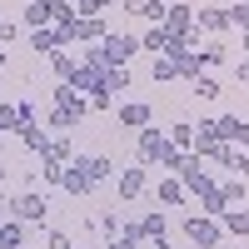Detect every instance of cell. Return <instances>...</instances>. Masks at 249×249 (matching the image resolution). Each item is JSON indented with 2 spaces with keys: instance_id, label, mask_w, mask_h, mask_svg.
<instances>
[{
  "instance_id": "obj_12",
  "label": "cell",
  "mask_w": 249,
  "mask_h": 249,
  "mask_svg": "<svg viewBox=\"0 0 249 249\" xmlns=\"http://www.w3.org/2000/svg\"><path fill=\"white\" fill-rule=\"evenodd\" d=\"M50 20H55V0H30L25 5V25L30 30H45Z\"/></svg>"
},
{
  "instance_id": "obj_18",
  "label": "cell",
  "mask_w": 249,
  "mask_h": 249,
  "mask_svg": "<svg viewBox=\"0 0 249 249\" xmlns=\"http://www.w3.org/2000/svg\"><path fill=\"white\" fill-rule=\"evenodd\" d=\"M214 195H219V214H224V210H230V204H239V199H244V179L234 175V179L214 184Z\"/></svg>"
},
{
  "instance_id": "obj_3",
  "label": "cell",
  "mask_w": 249,
  "mask_h": 249,
  "mask_svg": "<svg viewBox=\"0 0 249 249\" xmlns=\"http://www.w3.org/2000/svg\"><path fill=\"white\" fill-rule=\"evenodd\" d=\"M135 50H140V40H135V35H124V30H110L105 40H100V60H105V70L130 65V60H135Z\"/></svg>"
},
{
  "instance_id": "obj_22",
  "label": "cell",
  "mask_w": 249,
  "mask_h": 249,
  "mask_svg": "<svg viewBox=\"0 0 249 249\" xmlns=\"http://www.w3.org/2000/svg\"><path fill=\"white\" fill-rule=\"evenodd\" d=\"M0 249H25V224H20V219L0 224Z\"/></svg>"
},
{
  "instance_id": "obj_35",
  "label": "cell",
  "mask_w": 249,
  "mask_h": 249,
  "mask_svg": "<svg viewBox=\"0 0 249 249\" xmlns=\"http://www.w3.org/2000/svg\"><path fill=\"white\" fill-rule=\"evenodd\" d=\"M230 170H234L239 179H249V155H239V150H234V160H230Z\"/></svg>"
},
{
  "instance_id": "obj_11",
  "label": "cell",
  "mask_w": 249,
  "mask_h": 249,
  "mask_svg": "<svg viewBox=\"0 0 249 249\" xmlns=\"http://www.w3.org/2000/svg\"><path fill=\"white\" fill-rule=\"evenodd\" d=\"M124 10L130 15H140V20H155V25H164V0H124Z\"/></svg>"
},
{
  "instance_id": "obj_25",
  "label": "cell",
  "mask_w": 249,
  "mask_h": 249,
  "mask_svg": "<svg viewBox=\"0 0 249 249\" xmlns=\"http://www.w3.org/2000/svg\"><path fill=\"white\" fill-rule=\"evenodd\" d=\"M20 140H25L30 155H45V144H50V135L40 130V124H20Z\"/></svg>"
},
{
  "instance_id": "obj_13",
  "label": "cell",
  "mask_w": 249,
  "mask_h": 249,
  "mask_svg": "<svg viewBox=\"0 0 249 249\" xmlns=\"http://www.w3.org/2000/svg\"><path fill=\"white\" fill-rule=\"evenodd\" d=\"M120 124L144 130V124H150V105H144V100H124V105H120Z\"/></svg>"
},
{
  "instance_id": "obj_8",
  "label": "cell",
  "mask_w": 249,
  "mask_h": 249,
  "mask_svg": "<svg viewBox=\"0 0 249 249\" xmlns=\"http://www.w3.org/2000/svg\"><path fill=\"white\" fill-rule=\"evenodd\" d=\"M60 190H65V195H75V199L95 190V184H90V175L80 170V160H70V164H65V175H60Z\"/></svg>"
},
{
  "instance_id": "obj_16",
  "label": "cell",
  "mask_w": 249,
  "mask_h": 249,
  "mask_svg": "<svg viewBox=\"0 0 249 249\" xmlns=\"http://www.w3.org/2000/svg\"><path fill=\"white\" fill-rule=\"evenodd\" d=\"M179 35H170L164 25H155V30H144V40H140V50H155V55H170V45H175Z\"/></svg>"
},
{
  "instance_id": "obj_9",
  "label": "cell",
  "mask_w": 249,
  "mask_h": 249,
  "mask_svg": "<svg viewBox=\"0 0 249 249\" xmlns=\"http://www.w3.org/2000/svg\"><path fill=\"white\" fill-rule=\"evenodd\" d=\"M105 20L100 15H75V25H70V40H105Z\"/></svg>"
},
{
  "instance_id": "obj_41",
  "label": "cell",
  "mask_w": 249,
  "mask_h": 249,
  "mask_svg": "<svg viewBox=\"0 0 249 249\" xmlns=\"http://www.w3.org/2000/svg\"><path fill=\"white\" fill-rule=\"evenodd\" d=\"M234 144H244V150H249V120H244V130H239V140Z\"/></svg>"
},
{
  "instance_id": "obj_26",
  "label": "cell",
  "mask_w": 249,
  "mask_h": 249,
  "mask_svg": "<svg viewBox=\"0 0 249 249\" xmlns=\"http://www.w3.org/2000/svg\"><path fill=\"white\" fill-rule=\"evenodd\" d=\"M30 50H35V55H55V50H60L55 30H30Z\"/></svg>"
},
{
  "instance_id": "obj_23",
  "label": "cell",
  "mask_w": 249,
  "mask_h": 249,
  "mask_svg": "<svg viewBox=\"0 0 249 249\" xmlns=\"http://www.w3.org/2000/svg\"><path fill=\"white\" fill-rule=\"evenodd\" d=\"M140 239H150V249L164 244V214H144L140 219Z\"/></svg>"
},
{
  "instance_id": "obj_6",
  "label": "cell",
  "mask_w": 249,
  "mask_h": 249,
  "mask_svg": "<svg viewBox=\"0 0 249 249\" xmlns=\"http://www.w3.org/2000/svg\"><path fill=\"white\" fill-rule=\"evenodd\" d=\"M219 219H210V214H190V219H184V239H190L195 249H214L219 244Z\"/></svg>"
},
{
  "instance_id": "obj_14",
  "label": "cell",
  "mask_w": 249,
  "mask_h": 249,
  "mask_svg": "<svg viewBox=\"0 0 249 249\" xmlns=\"http://www.w3.org/2000/svg\"><path fill=\"white\" fill-rule=\"evenodd\" d=\"M80 170L90 175V184H100V179L115 175V160H105V155H80Z\"/></svg>"
},
{
  "instance_id": "obj_38",
  "label": "cell",
  "mask_w": 249,
  "mask_h": 249,
  "mask_svg": "<svg viewBox=\"0 0 249 249\" xmlns=\"http://www.w3.org/2000/svg\"><path fill=\"white\" fill-rule=\"evenodd\" d=\"M105 249H140V239H124V234H120V239H110Z\"/></svg>"
},
{
  "instance_id": "obj_42",
  "label": "cell",
  "mask_w": 249,
  "mask_h": 249,
  "mask_svg": "<svg viewBox=\"0 0 249 249\" xmlns=\"http://www.w3.org/2000/svg\"><path fill=\"white\" fill-rule=\"evenodd\" d=\"M234 70H239V80H249V60H244V65H234Z\"/></svg>"
},
{
  "instance_id": "obj_29",
  "label": "cell",
  "mask_w": 249,
  "mask_h": 249,
  "mask_svg": "<svg viewBox=\"0 0 249 249\" xmlns=\"http://www.w3.org/2000/svg\"><path fill=\"white\" fill-rule=\"evenodd\" d=\"M45 60H50V70L60 75V85H65V80H70V70H75V60H70L65 50H55V55H45Z\"/></svg>"
},
{
  "instance_id": "obj_1",
  "label": "cell",
  "mask_w": 249,
  "mask_h": 249,
  "mask_svg": "<svg viewBox=\"0 0 249 249\" xmlns=\"http://www.w3.org/2000/svg\"><path fill=\"white\" fill-rule=\"evenodd\" d=\"M85 110H90V95H80V90H70V85H60V90H55V115H50V130L70 135L75 124L85 120Z\"/></svg>"
},
{
  "instance_id": "obj_36",
  "label": "cell",
  "mask_w": 249,
  "mask_h": 249,
  "mask_svg": "<svg viewBox=\"0 0 249 249\" xmlns=\"http://www.w3.org/2000/svg\"><path fill=\"white\" fill-rule=\"evenodd\" d=\"M15 130V105H0V135Z\"/></svg>"
},
{
  "instance_id": "obj_39",
  "label": "cell",
  "mask_w": 249,
  "mask_h": 249,
  "mask_svg": "<svg viewBox=\"0 0 249 249\" xmlns=\"http://www.w3.org/2000/svg\"><path fill=\"white\" fill-rule=\"evenodd\" d=\"M50 249H75V244H70L65 234H60V230H55V234H50Z\"/></svg>"
},
{
  "instance_id": "obj_45",
  "label": "cell",
  "mask_w": 249,
  "mask_h": 249,
  "mask_svg": "<svg viewBox=\"0 0 249 249\" xmlns=\"http://www.w3.org/2000/svg\"><path fill=\"white\" fill-rule=\"evenodd\" d=\"M0 65H5V50H0Z\"/></svg>"
},
{
  "instance_id": "obj_20",
  "label": "cell",
  "mask_w": 249,
  "mask_h": 249,
  "mask_svg": "<svg viewBox=\"0 0 249 249\" xmlns=\"http://www.w3.org/2000/svg\"><path fill=\"white\" fill-rule=\"evenodd\" d=\"M45 160H55V164H70V160H75V144H70V135H50V144H45Z\"/></svg>"
},
{
  "instance_id": "obj_47",
  "label": "cell",
  "mask_w": 249,
  "mask_h": 249,
  "mask_svg": "<svg viewBox=\"0 0 249 249\" xmlns=\"http://www.w3.org/2000/svg\"><path fill=\"white\" fill-rule=\"evenodd\" d=\"M164 5H170V0H164Z\"/></svg>"
},
{
  "instance_id": "obj_5",
  "label": "cell",
  "mask_w": 249,
  "mask_h": 249,
  "mask_svg": "<svg viewBox=\"0 0 249 249\" xmlns=\"http://www.w3.org/2000/svg\"><path fill=\"white\" fill-rule=\"evenodd\" d=\"M10 214H15L20 224H45V219H50V199L40 195V190H25V195L10 199Z\"/></svg>"
},
{
  "instance_id": "obj_2",
  "label": "cell",
  "mask_w": 249,
  "mask_h": 249,
  "mask_svg": "<svg viewBox=\"0 0 249 249\" xmlns=\"http://www.w3.org/2000/svg\"><path fill=\"white\" fill-rule=\"evenodd\" d=\"M179 160H184V155H179L160 130H140V164H144V170H150V164H160V170H170V175H175V170H179Z\"/></svg>"
},
{
  "instance_id": "obj_34",
  "label": "cell",
  "mask_w": 249,
  "mask_h": 249,
  "mask_svg": "<svg viewBox=\"0 0 249 249\" xmlns=\"http://www.w3.org/2000/svg\"><path fill=\"white\" fill-rule=\"evenodd\" d=\"M110 5H115V0H80L75 15H100V10H110Z\"/></svg>"
},
{
  "instance_id": "obj_4",
  "label": "cell",
  "mask_w": 249,
  "mask_h": 249,
  "mask_svg": "<svg viewBox=\"0 0 249 249\" xmlns=\"http://www.w3.org/2000/svg\"><path fill=\"white\" fill-rule=\"evenodd\" d=\"M175 175H179V184H184V195H199V199H204V195L214 190V179H210V170H204L199 155H184Z\"/></svg>"
},
{
  "instance_id": "obj_19",
  "label": "cell",
  "mask_w": 249,
  "mask_h": 249,
  "mask_svg": "<svg viewBox=\"0 0 249 249\" xmlns=\"http://www.w3.org/2000/svg\"><path fill=\"white\" fill-rule=\"evenodd\" d=\"M155 199H160V204H170V210H179V204L190 199V195H184V184H179V179H160V190H155Z\"/></svg>"
},
{
  "instance_id": "obj_27",
  "label": "cell",
  "mask_w": 249,
  "mask_h": 249,
  "mask_svg": "<svg viewBox=\"0 0 249 249\" xmlns=\"http://www.w3.org/2000/svg\"><path fill=\"white\" fill-rule=\"evenodd\" d=\"M190 95H195V100H219V80L195 75V80H190Z\"/></svg>"
},
{
  "instance_id": "obj_43",
  "label": "cell",
  "mask_w": 249,
  "mask_h": 249,
  "mask_svg": "<svg viewBox=\"0 0 249 249\" xmlns=\"http://www.w3.org/2000/svg\"><path fill=\"white\" fill-rule=\"evenodd\" d=\"M5 179H10V170H5V164H0V190H5Z\"/></svg>"
},
{
  "instance_id": "obj_32",
  "label": "cell",
  "mask_w": 249,
  "mask_h": 249,
  "mask_svg": "<svg viewBox=\"0 0 249 249\" xmlns=\"http://www.w3.org/2000/svg\"><path fill=\"white\" fill-rule=\"evenodd\" d=\"M60 175H65V164H55V160H40V170H35V179H45V184H60Z\"/></svg>"
},
{
  "instance_id": "obj_46",
  "label": "cell",
  "mask_w": 249,
  "mask_h": 249,
  "mask_svg": "<svg viewBox=\"0 0 249 249\" xmlns=\"http://www.w3.org/2000/svg\"><path fill=\"white\" fill-rule=\"evenodd\" d=\"M0 105H5V100H0Z\"/></svg>"
},
{
  "instance_id": "obj_40",
  "label": "cell",
  "mask_w": 249,
  "mask_h": 249,
  "mask_svg": "<svg viewBox=\"0 0 249 249\" xmlns=\"http://www.w3.org/2000/svg\"><path fill=\"white\" fill-rule=\"evenodd\" d=\"M10 35H15V25H10V20H5V15H0V45H5V40H10Z\"/></svg>"
},
{
  "instance_id": "obj_30",
  "label": "cell",
  "mask_w": 249,
  "mask_h": 249,
  "mask_svg": "<svg viewBox=\"0 0 249 249\" xmlns=\"http://www.w3.org/2000/svg\"><path fill=\"white\" fill-rule=\"evenodd\" d=\"M175 75H179L175 60H170V55H155V85H164V80H175Z\"/></svg>"
},
{
  "instance_id": "obj_33",
  "label": "cell",
  "mask_w": 249,
  "mask_h": 249,
  "mask_svg": "<svg viewBox=\"0 0 249 249\" xmlns=\"http://www.w3.org/2000/svg\"><path fill=\"white\" fill-rule=\"evenodd\" d=\"M195 60H199V65H219V60H224V45H204V50H195Z\"/></svg>"
},
{
  "instance_id": "obj_44",
  "label": "cell",
  "mask_w": 249,
  "mask_h": 249,
  "mask_svg": "<svg viewBox=\"0 0 249 249\" xmlns=\"http://www.w3.org/2000/svg\"><path fill=\"white\" fill-rule=\"evenodd\" d=\"M244 55H249V30H244Z\"/></svg>"
},
{
  "instance_id": "obj_21",
  "label": "cell",
  "mask_w": 249,
  "mask_h": 249,
  "mask_svg": "<svg viewBox=\"0 0 249 249\" xmlns=\"http://www.w3.org/2000/svg\"><path fill=\"white\" fill-rule=\"evenodd\" d=\"M164 140H170L179 155H190V150H195V124H170V130H164Z\"/></svg>"
},
{
  "instance_id": "obj_10",
  "label": "cell",
  "mask_w": 249,
  "mask_h": 249,
  "mask_svg": "<svg viewBox=\"0 0 249 249\" xmlns=\"http://www.w3.org/2000/svg\"><path fill=\"white\" fill-rule=\"evenodd\" d=\"M204 130H210L214 140H224V144H234V140H239V130H244V120H239V115H219V120L204 124Z\"/></svg>"
},
{
  "instance_id": "obj_37",
  "label": "cell",
  "mask_w": 249,
  "mask_h": 249,
  "mask_svg": "<svg viewBox=\"0 0 249 249\" xmlns=\"http://www.w3.org/2000/svg\"><path fill=\"white\" fill-rule=\"evenodd\" d=\"M100 230H105L110 239H120V214H105V219H100Z\"/></svg>"
},
{
  "instance_id": "obj_17",
  "label": "cell",
  "mask_w": 249,
  "mask_h": 249,
  "mask_svg": "<svg viewBox=\"0 0 249 249\" xmlns=\"http://www.w3.org/2000/svg\"><path fill=\"white\" fill-rule=\"evenodd\" d=\"M195 30H230V20H224V10H214V5H199L195 10Z\"/></svg>"
},
{
  "instance_id": "obj_24",
  "label": "cell",
  "mask_w": 249,
  "mask_h": 249,
  "mask_svg": "<svg viewBox=\"0 0 249 249\" xmlns=\"http://www.w3.org/2000/svg\"><path fill=\"white\" fill-rule=\"evenodd\" d=\"M219 230H230V234L244 239V234H249V210H224V214H219Z\"/></svg>"
},
{
  "instance_id": "obj_15",
  "label": "cell",
  "mask_w": 249,
  "mask_h": 249,
  "mask_svg": "<svg viewBox=\"0 0 249 249\" xmlns=\"http://www.w3.org/2000/svg\"><path fill=\"white\" fill-rule=\"evenodd\" d=\"M140 195H144V164L120 170V199H140Z\"/></svg>"
},
{
  "instance_id": "obj_7",
  "label": "cell",
  "mask_w": 249,
  "mask_h": 249,
  "mask_svg": "<svg viewBox=\"0 0 249 249\" xmlns=\"http://www.w3.org/2000/svg\"><path fill=\"white\" fill-rule=\"evenodd\" d=\"M164 30H170V35H190L195 30V10L179 5V0H170V10H164Z\"/></svg>"
},
{
  "instance_id": "obj_31",
  "label": "cell",
  "mask_w": 249,
  "mask_h": 249,
  "mask_svg": "<svg viewBox=\"0 0 249 249\" xmlns=\"http://www.w3.org/2000/svg\"><path fill=\"white\" fill-rule=\"evenodd\" d=\"M224 20H230V25H239V30H249V0H234V5L224 10Z\"/></svg>"
},
{
  "instance_id": "obj_28",
  "label": "cell",
  "mask_w": 249,
  "mask_h": 249,
  "mask_svg": "<svg viewBox=\"0 0 249 249\" xmlns=\"http://www.w3.org/2000/svg\"><path fill=\"white\" fill-rule=\"evenodd\" d=\"M105 90H110V95H124V90H130V70H124V65L105 70Z\"/></svg>"
}]
</instances>
